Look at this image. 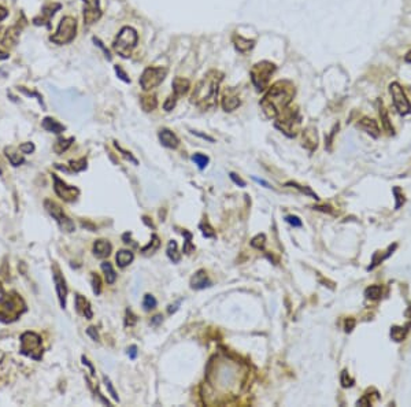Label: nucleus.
Listing matches in <instances>:
<instances>
[{
    "label": "nucleus",
    "instance_id": "obj_33",
    "mask_svg": "<svg viewBox=\"0 0 411 407\" xmlns=\"http://www.w3.org/2000/svg\"><path fill=\"white\" fill-rule=\"evenodd\" d=\"M380 117H381V124H383L384 129H385L389 135H391V133H394V128H392L391 121H389L388 113H387V110H385L384 107H380Z\"/></svg>",
    "mask_w": 411,
    "mask_h": 407
},
{
    "label": "nucleus",
    "instance_id": "obj_57",
    "mask_svg": "<svg viewBox=\"0 0 411 407\" xmlns=\"http://www.w3.org/2000/svg\"><path fill=\"white\" fill-rule=\"evenodd\" d=\"M406 61L411 62V51H410V52H409V54H407V56H406Z\"/></svg>",
    "mask_w": 411,
    "mask_h": 407
},
{
    "label": "nucleus",
    "instance_id": "obj_24",
    "mask_svg": "<svg viewBox=\"0 0 411 407\" xmlns=\"http://www.w3.org/2000/svg\"><path fill=\"white\" fill-rule=\"evenodd\" d=\"M113 250V246L110 244L107 240H98L93 244V254L98 257V258H106L109 257L110 253Z\"/></svg>",
    "mask_w": 411,
    "mask_h": 407
},
{
    "label": "nucleus",
    "instance_id": "obj_16",
    "mask_svg": "<svg viewBox=\"0 0 411 407\" xmlns=\"http://www.w3.org/2000/svg\"><path fill=\"white\" fill-rule=\"evenodd\" d=\"M241 105L240 98L235 94V91H225L221 100V106L225 111H235L239 106Z\"/></svg>",
    "mask_w": 411,
    "mask_h": 407
},
{
    "label": "nucleus",
    "instance_id": "obj_49",
    "mask_svg": "<svg viewBox=\"0 0 411 407\" xmlns=\"http://www.w3.org/2000/svg\"><path fill=\"white\" fill-rule=\"evenodd\" d=\"M354 326H355V319L354 318H348L345 321V332H351L354 329Z\"/></svg>",
    "mask_w": 411,
    "mask_h": 407
},
{
    "label": "nucleus",
    "instance_id": "obj_47",
    "mask_svg": "<svg viewBox=\"0 0 411 407\" xmlns=\"http://www.w3.org/2000/svg\"><path fill=\"white\" fill-rule=\"evenodd\" d=\"M19 149H21L23 154H30V152L34 151V145H33L32 143H25L22 144L21 147H19Z\"/></svg>",
    "mask_w": 411,
    "mask_h": 407
},
{
    "label": "nucleus",
    "instance_id": "obj_52",
    "mask_svg": "<svg viewBox=\"0 0 411 407\" xmlns=\"http://www.w3.org/2000/svg\"><path fill=\"white\" fill-rule=\"evenodd\" d=\"M128 354H129V357L132 358V359H135V358L137 357V347L136 346H132L129 350H128Z\"/></svg>",
    "mask_w": 411,
    "mask_h": 407
},
{
    "label": "nucleus",
    "instance_id": "obj_23",
    "mask_svg": "<svg viewBox=\"0 0 411 407\" xmlns=\"http://www.w3.org/2000/svg\"><path fill=\"white\" fill-rule=\"evenodd\" d=\"M76 310L77 313H80L81 315H84L85 318L91 319L93 317L92 308H91V304L88 302L87 299L81 295H76Z\"/></svg>",
    "mask_w": 411,
    "mask_h": 407
},
{
    "label": "nucleus",
    "instance_id": "obj_13",
    "mask_svg": "<svg viewBox=\"0 0 411 407\" xmlns=\"http://www.w3.org/2000/svg\"><path fill=\"white\" fill-rule=\"evenodd\" d=\"M54 189L55 192H56V195L59 196V198H62L63 200H66V202H73V200H76V198L78 196V189L74 187H71V185H67L66 182H63L60 178H58L56 176H54Z\"/></svg>",
    "mask_w": 411,
    "mask_h": 407
},
{
    "label": "nucleus",
    "instance_id": "obj_5",
    "mask_svg": "<svg viewBox=\"0 0 411 407\" xmlns=\"http://www.w3.org/2000/svg\"><path fill=\"white\" fill-rule=\"evenodd\" d=\"M299 125H300L299 111L296 107H292L290 105L285 110L281 111L278 117L275 118V127L289 137H295Z\"/></svg>",
    "mask_w": 411,
    "mask_h": 407
},
{
    "label": "nucleus",
    "instance_id": "obj_21",
    "mask_svg": "<svg viewBox=\"0 0 411 407\" xmlns=\"http://www.w3.org/2000/svg\"><path fill=\"white\" fill-rule=\"evenodd\" d=\"M232 40H233V44H235L236 50L239 51V52H241V54H246L248 51H251L252 48H254V45H255V41H254V40L246 39V37H243L240 34H233Z\"/></svg>",
    "mask_w": 411,
    "mask_h": 407
},
{
    "label": "nucleus",
    "instance_id": "obj_41",
    "mask_svg": "<svg viewBox=\"0 0 411 407\" xmlns=\"http://www.w3.org/2000/svg\"><path fill=\"white\" fill-rule=\"evenodd\" d=\"M104 383H106V387H107V390L110 391V394H111V396H113V399L114 401H120V398H118V395H117V392H115L114 387H113V384H111V381H110L106 376H104Z\"/></svg>",
    "mask_w": 411,
    "mask_h": 407
},
{
    "label": "nucleus",
    "instance_id": "obj_27",
    "mask_svg": "<svg viewBox=\"0 0 411 407\" xmlns=\"http://www.w3.org/2000/svg\"><path fill=\"white\" fill-rule=\"evenodd\" d=\"M140 105H141L142 110L149 113V111H153L158 107V100L153 95H144L140 98Z\"/></svg>",
    "mask_w": 411,
    "mask_h": 407
},
{
    "label": "nucleus",
    "instance_id": "obj_58",
    "mask_svg": "<svg viewBox=\"0 0 411 407\" xmlns=\"http://www.w3.org/2000/svg\"><path fill=\"white\" fill-rule=\"evenodd\" d=\"M0 174H1V170H0Z\"/></svg>",
    "mask_w": 411,
    "mask_h": 407
},
{
    "label": "nucleus",
    "instance_id": "obj_43",
    "mask_svg": "<svg viewBox=\"0 0 411 407\" xmlns=\"http://www.w3.org/2000/svg\"><path fill=\"white\" fill-rule=\"evenodd\" d=\"M285 221L288 222V224H290L292 226H296V228H300L301 226V221L299 217H296V215H288L286 218H285Z\"/></svg>",
    "mask_w": 411,
    "mask_h": 407
},
{
    "label": "nucleus",
    "instance_id": "obj_9",
    "mask_svg": "<svg viewBox=\"0 0 411 407\" xmlns=\"http://www.w3.org/2000/svg\"><path fill=\"white\" fill-rule=\"evenodd\" d=\"M389 92H391V95H392L395 109L398 110V113H399L400 116H407V114H410V111H411L410 102H409V99H407V96H406V94H405V91H403V88L400 87L399 84L398 83L391 84V87H389Z\"/></svg>",
    "mask_w": 411,
    "mask_h": 407
},
{
    "label": "nucleus",
    "instance_id": "obj_15",
    "mask_svg": "<svg viewBox=\"0 0 411 407\" xmlns=\"http://www.w3.org/2000/svg\"><path fill=\"white\" fill-rule=\"evenodd\" d=\"M54 281H55V288H56V293H58V299L62 308L66 307V296H67V286H66L65 278L60 275V271L58 268L54 269Z\"/></svg>",
    "mask_w": 411,
    "mask_h": 407
},
{
    "label": "nucleus",
    "instance_id": "obj_32",
    "mask_svg": "<svg viewBox=\"0 0 411 407\" xmlns=\"http://www.w3.org/2000/svg\"><path fill=\"white\" fill-rule=\"evenodd\" d=\"M381 293H383V288H381V285H370L369 288H366L365 296H366L367 299H372V300H377L378 297L381 296Z\"/></svg>",
    "mask_w": 411,
    "mask_h": 407
},
{
    "label": "nucleus",
    "instance_id": "obj_3",
    "mask_svg": "<svg viewBox=\"0 0 411 407\" xmlns=\"http://www.w3.org/2000/svg\"><path fill=\"white\" fill-rule=\"evenodd\" d=\"M137 41H138V36L136 30L131 26H125L117 34L113 43V50L115 54H118L122 58H129L133 50L136 48Z\"/></svg>",
    "mask_w": 411,
    "mask_h": 407
},
{
    "label": "nucleus",
    "instance_id": "obj_2",
    "mask_svg": "<svg viewBox=\"0 0 411 407\" xmlns=\"http://www.w3.org/2000/svg\"><path fill=\"white\" fill-rule=\"evenodd\" d=\"M224 74L218 70H210L196 84L191 95V102L202 110L213 109L217 105L219 85L222 83Z\"/></svg>",
    "mask_w": 411,
    "mask_h": 407
},
{
    "label": "nucleus",
    "instance_id": "obj_4",
    "mask_svg": "<svg viewBox=\"0 0 411 407\" xmlns=\"http://www.w3.org/2000/svg\"><path fill=\"white\" fill-rule=\"evenodd\" d=\"M274 72H275V66L272 62H258L252 66L251 72H250V77H251L252 85L255 87L258 92H263V91H266L269 88L270 78L274 74Z\"/></svg>",
    "mask_w": 411,
    "mask_h": 407
},
{
    "label": "nucleus",
    "instance_id": "obj_8",
    "mask_svg": "<svg viewBox=\"0 0 411 407\" xmlns=\"http://www.w3.org/2000/svg\"><path fill=\"white\" fill-rule=\"evenodd\" d=\"M21 352L26 357L33 359H40L43 350H41V337L33 332H26L21 336Z\"/></svg>",
    "mask_w": 411,
    "mask_h": 407
},
{
    "label": "nucleus",
    "instance_id": "obj_12",
    "mask_svg": "<svg viewBox=\"0 0 411 407\" xmlns=\"http://www.w3.org/2000/svg\"><path fill=\"white\" fill-rule=\"evenodd\" d=\"M84 1V23L87 26H91L95 22H98L102 17V8L99 0H82Z\"/></svg>",
    "mask_w": 411,
    "mask_h": 407
},
{
    "label": "nucleus",
    "instance_id": "obj_55",
    "mask_svg": "<svg viewBox=\"0 0 411 407\" xmlns=\"http://www.w3.org/2000/svg\"><path fill=\"white\" fill-rule=\"evenodd\" d=\"M254 180H255V181H257V182H259V184H262V185H265V187H266V188H270V185H269L268 182L263 181V180H259V178H257V177H254Z\"/></svg>",
    "mask_w": 411,
    "mask_h": 407
},
{
    "label": "nucleus",
    "instance_id": "obj_1",
    "mask_svg": "<svg viewBox=\"0 0 411 407\" xmlns=\"http://www.w3.org/2000/svg\"><path fill=\"white\" fill-rule=\"evenodd\" d=\"M295 96V87L290 81L281 80L269 87V91L261 100V109L268 118L275 120L282 110H285Z\"/></svg>",
    "mask_w": 411,
    "mask_h": 407
},
{
    "label": "nucleus",
    "instance_id": "obj_50",
    "mask_svg": "<svg viewBox=\"0 0 411 407\" xmlns=\"http://www.w3.org/2000/svg\"><path fill=\"white\" fill-rule=\"evenodd\" d=\"M93 41H95V43H98V45H99V47H100V48H102V50L104 51V54H106V56H107V58H109V59H111V56H110V52H109V50H107V48H106V47H104V45H103V43H102V41H100V40H99V39H93Z\"/></svg>",
    "mask_w": 411,
    "mask_h": 407
},
{
    "label": "nucleus",
    "instance_id": "obj_29",
    "mask_svg": "<svg viewBox=\"0 0 411 407\" xmlns=\"http://www.w3.org/2000/svg\"><path fill=\"white\" fill-rule=\"evenodd\" d=\"M102 270L104 271V277H106L107 284H114L115 280H117V274H115L114 269H113V265L109 264V262H103Z\"/></svg>",
    "mask_w": 411,
    "mask_h": 407
},
{
    "label": "nucleus",
    "instance_id": "obj_6",
    "mask_svg": "<svg viewBox=\"0 0 411 407\" xmlns=\"http://www.w3.org/2000/svg\"><path fill=\"white\" fill-rule=\"evenodd\" d=\"M77 34V21L76 18L73 17H63L62 21L58 25V29L55 32L49 40L58 45H65L71 43L73 40L76 39Z\"/></svg>",
    "mask_w": 411,
    "mask_h": 407
},
{
    "label": "nucleus",
    "instance_id": "obj_59",
    "mask_svg": "<svg viewBox=\"0 0 411 407\" xmlns=\"http://www.w3.org/2000/svg\"><path fill=\"white\" fill-rule=\"evenodd\" d=\"M0 32H1V28H0Z\"/></svg>",
    "mask_w": 411,
    "mask_h": 407
},
{
    "label": "nucleus",
    "instance_id": "obj_48",
    "mask_svg": "<svg viewBox=\"0 0 411 407\" xmlns=\"http://www.w3.org/2000/svg\"><path fill=\"white\" fill-rule=\"evenodd\" d=\"M394 193L396 195V200H398V203H396V206H395V209H399L402 204L405 203V198L402 199V196H400V189L399 188H394Z\"/></svg>",
    "mask_w": 411,
    "mask_h": 407
},
{
    "label": "nucleus",
    "instance_id": "obj_30",
    "mask_svg": "<svg viewBox=\"0 0 411 407\" xmlns=\"http://www.w3.org/2000/svg\"><path fill=\"white\" fill-rule=\"evenodd\" d=\"M73 141H74V138L73 137L59 138V140H56V143H55V145H54L55 152H56V154H63L66 149L70 147Z\"/></svg>",
    "mask_w": 411,
    "mask_h": 407
},
{
    "label": "nucleus",
    "instance_id": "obj_14",
    "mask_svg": "<svg viewBox=\"0 0 411 407\" xmlns=\"http://www.w3.org/2000/svg\"><path fill=\"white\" fill-rule=\"evenodd\" d=\"M60 8V4H58V3H52V4H45V6L43 7V10H41V12H40V15L36 18H33V23L34 25H44V26H47V28H49L51 26V19H52V17L55 15V12L58 11Z\"/></svg>",
    "mask_w": 411,
    "mask_h": 407
},
{
    "label": "nucleus",
    "instance_id": "obj_17",
    "mask_svg": "<svg viewBox=\"0 0 411 407\" xmlns=\"http://www.w3.org/2000/svg\"><path fill=\"white\" fill-rule=\"evenodd\" d=\"M159 140L167 148L175 149L180 145V138L175 136V133H173L169 129H166V128L159 131Z\"/></svg>",
    "mask_w": 411,
    "mask_h": 407
},
{
    "label": "nucleus",
    "instance_id": "obj_44",
    "mask_svg": "<svg viewBox=\"0 0 411 407\" xmlns=\"http://www.w3.org/2000/svg\"><path fill=\"white\" fill-rule=\"evenodd\" d=\"M352 384H354V380L350 379L348 373L344 370V372L341 373V385H343L344 388H347V387H351Z\"/></svg>",
    "mask_w": 411,
    "mask_h": 407
},
{
    "label": "nucleus",
    "instance_id": "obj_19",
    "mask_svg": "<svg viewBox=\"0 0 411 407\" xmlns=\"http://www.w3.org/2000/svg\"><path fill=\"white\" fill-rule=\"evenodd\" d=\"M211 285V281L208 280V275L206 270H197L195 275L191 278V286L193 289H204Z\"/></svg>",
    "mask_w": 411,
    "mask_h": 407
},
{
    "label": "nucleus",
    "instance_id": "obj_25",
    "mask_svg": "<svg viewBox=\"0 0 411 407\" xmlns=\"http://www.w3.org/2000/svg\"><path fill=\"white\" fill-rule=\"evenodd\" d=\"M133 259H135V255L129 250H121L117 253V257H115L117 265L120 268H126L128 265H131L133 262Z\"/></svg>",
    "mask_w": 411,
    "mask_h": 407
},
{
    "label": "nucleus",
    "instance_id": "obj_10",
    "mask_svg": "<svg viewBox=\"0 0 411 407\" xmlns=\"http://www.w3.org/2000/svg\"><path fill=\"white\" fill-rule=\"evenodd\" d=\"M44 204H45V209L48 210L49 214L52 215V218H54V220L58 222V225L62 228V231H74V224L71 222V220L69 217H66L65 213H63V210L60 209V206H58V204L54 203V202H51V200H45V203Z\"/></svg>",
    "mask_w": 411,
    "mask_h": 407
},
{
    "label": "nucleus",
    "instance_id": "obj_40",
    "mask_svg": "<svg viewBox=\"0 0 411 407\" xmlns=\"http://www.w3.org/2000/svg\"><path fill=\"white\" fill-rule=\"evenodd\" d=\"M200 229H202V233L206 237H214V236H215V232L213 231V228L210 226V224H208V222H203L202 225H200Z\"/></svg>",
    "mask_w": 411,
    "mask_h": 407
},
{
    "label": "nucleus",
    "instance_id": "obj_56",
    "mask_svg": "<svg viewBox=\"0 0 411 407\" xmlns=\"http://www.w3.org/2000/svg\"><path fill=\"white\" fill-rule=\"evenodd\" d=\"M160 321H162V315H156V317H153L152 324H153V325H156V324H158V322H160Z\"/></svg>",
    "mask_w": 411,
    "mask_h": 407
},
{
    "label": "nucleus",
    "instance_id": "obj_22",
    "mask_svg": "<svg viewBox=\"0 0 411 407\" xmlns=\"http://www.w3.org/2000/svg\"><path fill=\"white\" fill-rule=\"evenodd\" d=\"M191 88V83L189 80H186L184 77H175L173 80V94L177 96V98H181L184 95L188 94V91Z\"/></svg>",
    "mask_w": 411,
    "mask_h": 407
},
{
    "label": "nucleus",
    "instance_id": "obj_35",
    "mask_svg": "<svg viewBox=\"0 0 411 407\" xmlns=\"http://www.w3.org/2000/svg\"><path fill=\"white\" fill-rule=\"evenodd\" d=\"M192 160H193V162L196 163L197 167H199L200 170H203V169H204V167L208 165V160H210V159H208V156H206V155L195 154L193 156H192Z\"/></svg>",
    "mask_w": 411,
    "mask_h": 407
},
{
    "label": "nucleus",
    "instance_id": "obj_34",
    "mask_svg": "<svg viewBox=\"0 0 411 407\" xmlns=\"http://www.w3.org/2000/svg\"><path fill=\"white\" fill-rule=\"evenodd\" d=\"M155 307H156V299H155L152 295L147 293V295L144 296V299H142V308H144L145 311H151V310H153Z\"/></svg>",
    "mask_w": 411,
    "mask_h": 407
},
{
    "label": "nucleus",
    "instance_id": "obj_37",
    "mask_svg": "<svg viewBox=\"0 0 411 407\" xmlns=\"http://www.w3.org/2000/svg\"><path fill=\"white\" fill-rule=\"evenodd\" d=\"M177 100H178V98H177L174 94L170 95L169 98L166 99V102H164V105H163L164 111H171V110H173V109L175 107V105H177Z\"/></svg>",
    "mask_w": 411,
    "mask_h": 407
},
{
    "label": "nucleus",
    "instance_id": "obj_53",
    "mask_svg": "<svg viewBox=\"0 0 411 407\" xmlns=\"http://www.w3.org/2000/svg\"><path fill=\"white\" fill-rule=\"evenodd\" d=\"M82 362H84V365H88L89 366V369H91V372H92V374H95V369H93V366L89 363V361H88L87 358L82 357Z\"/></svg>",
    "mask_w": 411,
    "mask_h": 407
},
{
    "label": "nucleus",
    "instance_id": "obj_51",
    "mask_svg": "<svg viewBox=\"0 0 411 407\" xmlns=\"http://www.w3.org/2000/svg\"><path fill=\"white\" fill-rule=\"evenodd\" d=\"M88 335L92 337L93 340H99V335L98 332H95V328H88Z\"/></svg>",
    "mask_w": 411,
    "mask_h": 407
},
{
    "label": "nucleus",
    "instance_id": "obj_46",
    "mask_svg": "<svg viewBox=\"0 0 411 407\" xmlns=\"http://www.w3.org/2000/svg\"><path fill=\"white\" fill-rule=\"evenodd\" d=\"M115 72H117V74H118V77L122 80V81H125V83H131V78H128V76H126V73L121 69L118 65L115 66Z\"/></svg>",
    "mask_w": 411,
    "mask_h": 407
},
{
    "label": "nucleus",
    "instance_id": "obj_38",
    "mask_svg": "<svg viewBox=\"0 0 411 407\" xmlns=\"http://www.w3.org/2000/svg\"><path fill=\"white\" fill-rule=\"evenodd\" d=\"M182 235H185L186 236V242H185V246H184V253L185 254H191L192 251H195V246L192 244L191 240H192V235L189 233V232L184 231L182 232Z\"/></svg>",
    "mask_w": 411,
    "mask_h": 407
},
{
    "label": "nucleus",
    "instance_id": "obj_20",
    "mask_svg": "<svg viewBox=\"0 0 411 407\" xmlns=\"http://www.w3.org/2000/svg\"><path fill=\"white\" fill-rule=\"evenodd\" d=\"M303 145L306 147L308 151H314L318 145V135L317 131L312 127L307 128L306 131L303 132Z\"/></svg>",
    "mask_w": 411,
    "mask_h": 407
},
{
    "label": "nucleus",
    "instance_id": "obj_39",
    "mask_svg": "<svg viewBox=\"0 0 411 407\" xmlns=\"http://www.w3.org/2000/svg\"><path fill=\"white\" fill-rule=\"evenodd\" d=\"M159 247V239H158V236H156V235H153L152 236V244H151V243H149V244H148L147 247H144L141 250L142 253L144 254H147L148 251H149V250H151V253H153V251H155V250H156V248Z\"/></svg>",
    "mask_w": 411,
    "mask_h": 407
},
{
    "label": "nucleus",
    "instance_id": "obj_11",
    "mask_svg": "<svg viewBox=\"0 0 411 407\" xmlns=\"http://www.w3.org/2000/svg\"><path fill=\"white\" fill-rule=\"evenodd\" d=\"M25 23H26V19L22 18L21 23L18 21L15 25L10 26V28L7 29L4 33H3L0 43H1V45H3L4 48H8V50H10V48H14V47H15L16 43H18V40H19V34H21L22 32V28L25 26Z\"/></svg>",
    "mask_w": 411,
    "mask_h": 407
},
{
    "label": "nucleus",
    "instance_id": "obj_28",
    "mask_svg": "<svg viewBox=\"0 0 411 407\" xmlns=\"http://www.w3.org/2000/svg\"><path fill=\"white\" fill-rule=\"evenodd\" d=\"M166 253H167V257H169L170 261H173L174 264H178L181 261V254L178 253V250H177V243H175L174 240H170L169 244H167Z\"/></svg>",
    "mask_w": 411,
    "mask_h": 407
},
{
    "label": "nucleus",
    "instance_id": "obj_54",
    "mask_svg": "<svg viewBox=\"0 0 411 407\" xmlns=\"http://www.w3.org/2000/svg\"><path fill=\"white\" fill-rule=\"evenodd\" d=\"M8 58V52H4V51L0 50V61H3V59H7Z\"/></svg>",
    "mask_w": 411,
    "mask_h": 407
},
{
    "label": "nucleus",
    "instance_id": "obj_36",
    "mask_svg": "<svg viewBox=\"0 0 411 407\" xmlns=\"http://www.w3.org/2000/svg\"><path fill=\"white\" fill-rule=\"evenodd\" d=\"M266 244V236L265 235H258L251 240V246L254 248H258V250H263Z\"/></svg>",
    "mask_w": 411,
    "mask_h": 407
},
{
    "label": "nucleus",
    "instance_id": "obj_45",
    "mask_svg": "<svg viewBox=\"0 0 411 407\" xmlns=\"http://www.w3.org/2000/svg\"><path fill=\"white\" fill-rule=\"evenodd\" d=\"M229 176H230V178H232V181L235 182L236 185H239V187H241V188L246 187V181H244V180H241L240 177L237 176L236 173H230Z\"/></svg>",
    "mask_w": 411,
    "mask_h": 407
},
{
    "label": "nucleus",
    "instance_id": "obj_26",
    "mask_svg": "<svg viewBox=\"0 0 411 407\" xmlns=\"http://www.w3.org/2000/svg\"><path fill=\"white\" fill-rule=\"evenodd\" d=\"M43 128L45 131H48V132L51 133H56V135H59V133H62L65 131V127H63L62 124H59V122L56 121V120H54V118H49V117H47V118H44L43 120Z\"/></svg>",
    "mask_w": 411,
    "mask_h": 407
},
{
    "label": "nucleus",
    "instance_id": "obj_42",
    "mask_svg": "<svg viewBox=\"0 0 411 407\" xmlns=\"http://www.w3.org/2000/svg\"><path fill=\"white\" fill-rule=\"evenodd\" d=\"M92 284H93V292L99 295L102 292V285H100V278H99L98 274L92 275Z\"/></svg>",
    "mask_w": 411,
    "mask_h": 407
},
{
    "label": "nucleus",
    "instance_id": "obj_18",
    "mask_svg": "<svg viewBox=\"0 0 411 407\" xmlns=\"http://www.w3.org/2000/svg\"><path fill=\"white\" fill-rule=\"evenodd\" d=\"M356 127L362 129L363 132H366L367 135H370L372 137L377 138L380 136V128H378V124L374 120H370V118H362L361 121L358 122Z\"/></svg>",
    "mask_w": 411,
    "mask_h": 407
},
{
    "label": "nucleus",
    "instance_id": "obj_7",
    "mask_svg": "<svg viewBox=\"0 0 411 407\" xmlns=\"http://www.w3.org/2000/svg\"><path fill=\"white\" fill-rule=\"evenodd\" d=\"M167 67L164 66H149L142 72L140 77V85L142 91H151L156 88L160 84L163 83V80L167 76Z\"/></svg>",
    "mask_w": 411,
    "mask_h": 407
},
{
    "label": "nucleus",
    "instance_id": "obj_31",
    "mask_svg": "<svg viewBox=\"0 0 411 407\" xmlns=\"http://www.w3.org/2000/svg\"><path fill=\"white\" fill-rule=\"evenodd\" d=\"M410 325H407V326H394L392 329H391V336H392V339H394L395 341H402L403 339L406 337V335H407V332H409V328Z\"/></svg>",
    "mask_w": 411,
    "mask_h": 407
}]
</instances>
